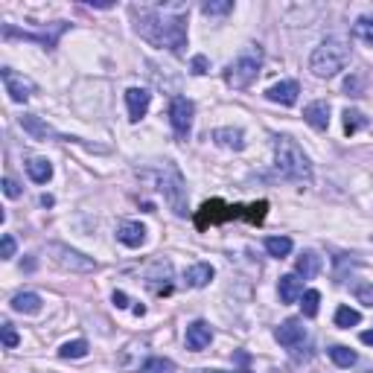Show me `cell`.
<instances>
[{"mask_svg":"<svg viewBox=\"0 0 373 373\" xmlns=\"http://www.w3.org/2000/svg\"><path fill=\"white\" fill-rule=\"evenodd\" d=\"M172 277H175L172 263H169V259H164V257L155 259V263L146 268V286H149L155 295H169V291H172Z\"/></svg>","mask_w":373,"mask_h":373,"instance_id":"cell-9","label":"cell"},{"mask_svg":"<svg viewBox=\"0 0 373 373\" xmlns=\"http://www.w3.org/2000/svg\"><path fill=\"white\" fill-rule=\"evenodd\" d=\"M125 105H128V120L140 123L146 117V111L152 105V93L146 88H128L125 91Z\"/></svg>","mask_w":373,"mask_h":373,"instance_id":"cell-12","label":"cell"},{"mask_svg":"<svg viewBox=\"0 0 373 373\" xmlns=\"http://www.w3.org/2000/svg\"><path fill=\"white\" fill-rule=\"evenodd\" d=\"M298 93H300V85L295 82V79H286V82H277V85H271L266 91V100L277 102V105H295Z\"/></svg>","mask_w":373,"mask_h":373,"instance_id":"cell-14","label":"cell"},{"mask_svg":"<svg viewBox=\"0 0 373 373\" xmlns=\"http://www.w3.org/2000/svg\"><path fill=\"white\" fill-rule=\"evenodd\" d=\"M26 175L32 178L36 184H47L53 178V164L47 158H29L26 160Z\"/></svg>","mask_w":373,"mask_h":373,"instance_id":"cell-22","label":"cell"},{"mask_svg":"<svg viewBox=\"0 0 373 373\" xmlns=\"http://www.w3.org/2000/svg\"><path fill=\"white\" fill-rule=\"evenodd\" d=\"M306 327H303V318H286L277 330H274V338L283 344V347H289V350H298V347H303L306 344Z\"/></svg>","mask_w":373,"mask_h":373,"instance_id":"cell-11","label":"cell"},{"mask_svg":"<svg viewBox=\"0 0 373 373\" xmlns=\"http://www.w3.org/2000/svg\"><path fill=\"white\" fill-rule=\"evenodd\" d=\"M50 254H53V263L64 271H76V274H88V271H96V259L79 254L68 245H59V242H53L50 245Z\"/></svg>","mask_w":373,"mask_h":373,"instance_id":"cell-7","label":"cell"},{"mask_svg":"<svg viewBox=\"0 0 373 373\" xmlns=\"http://www.w3.org/2000/svg\"><path fill=\"white\" fill-rule=\"evenodd\" d=\"M266 251H268V257L283 259V257L291 254V239L289 236H268L266 239Z\"/></svg>","mask_w":373,"mask_h":373,"instance_id":"cell-24","label":"cell"},{"mask_svg":"<svg viewBox=\"0 0 373 373\" xmlns=\"http://www.w3.org/2000/svg\"><path fill=\"white\" fill-rule=\"evenodd\" d=\"M59 356H61V359H85V356H88V342H85V338H76V342L61 344Z\"/></svg>","mask_w":373,"mask_h":373,"instance_id":"cell-26","label":"cell"},{"mask_svg":"<svg viewBox=\"0 0 373 373\" xmlns=\"http://www.w3.org/2000/svg\"><path fill=\"white\" fill-rule=\"evenodd\" d=\"M277 295L283 303H295L303 298V277L298 274H283L280 283H277Z\"/></svg>","mask_w":373,"mask_h":373,"instance_id":"cell-17","label":"cell"},{"mask_svg":"<svg viewBox=\"0 0 373 373\" xmlns=\"http://www.w3.org/2000/svg\"><path fill=\"white\" fill-rule=\"evenodd\" d=\"M0 333H3V347H6V350L18 347V342H21V338H18V333H15V327H12L9 321H3V327H0Z\"/></svg>","mask_w":373,"mask_h":373,"instance_id":"cell-34","label":"cell"},{"mask_svg":"<svg viewBox=\"0 0 373 373\" xmlns=\"http://www.w3.org/2000/svg\"><path fill=\"white\" fill-rule=\"evenodd\" d=\"M137 15V36H143L155 47H167L169 53L181 56L187 47V3H164L152 9H135Z\"/></svg>","mask_w":373,"mask_h":373,"instance_id":"cell-1","label":"cell"},{"mask_svg":"<svg viewBox=\"0 0 373 373\" xmlns=\"http://www.w3.org/2000/svg\"><path fill=\"white\" fill-rule=\"evenodd\" d=\"M0 79H3V88H6V93H9L12 102H26L29 96L36 93V82H32V79H26V76H21V73H15V70H9V68L0 70Z\"/></svg>","mask_w":373,"mask_h":373,"instance_id":"cell-10","label":"cell"},{"mask_svg":"<svg viewBox=\"0 0 373 373\" xmlns=\"http://www.w3.org/2000/svg\"><path fill=\"white\" fill-rule=\"evenodd\" d=\"M41 306H44V300L36 291H18V295L12 298V310L21 312V315H38Z\"/></svg>","mask_w":373,"mask_h":373,"instance_id":"cell-19","label":"cell"},{"mask_svg":"<svg viewBox=\"0 0 373 373\" xmlns=\"http://www.w3.org/2000/svg\"><path fill=\"white\" fill-rule=\"evenodd\" d=\"M114 306H120V310H125V306H128L125 291H114Z\"/></svg>","mask_w":373,"mask_h":373,"instance_id":"cell-39","label":"cell"},{"mask_svg":"<svg viewBox=\"0 0 373 373\" xmlns=\"http://www.w3.org/2000/svg\"><path fill=\"white\" fill-rule=\"evenodd\" d=\"M3 192H6V199H18V196H21L18 181H12V178H3Z\"/></svg>","mask_w":373,"mask_h":373,"instance_id":"cell-38","label":"cell"},{"mask_svg":"<svg viewBox=\"0 0 373 373\" xmlns=\"http://www.w3.org/2000/svg\"><path fill=\"white\" fill-rule=\"evenodd\" d=\"M196 373H224V370H196ZM239 373H248V370H239Z\"/></svg>","mask_w":373,"mask_h":373,"instance_id":"cell-41","label":"cell"},{"mask_svg":"<svg viewBox=\"0 0 373 373\" xmlns=\"http://www.w3.org/2000/svg\"><path fill=\"white\" fill-rule=\"evenodd\" d=\"M140 178L152 181V187L164 196V201L169 204V210L175 216H187V181L181 169L175 164H164V167H155V169H137Z\"/></svg>","mask_w":373,"mask_h":373,"instance_id":"cell-3","label":"cell"},{"mask_svg":"<svg viewBox=\"0 0 373 373\" xmlns=\"http://www.w3.org/2000/svg\"><path fill=\"white\" fill-rule=\"evenodd\" d=\"M274 167H277V172L291 184H300V187L312 184V160L286 135L274 137Z\"/></svg>","mask_w":373,"mask_h":373,"instance_id":"cell-2","label":"cell"},{"mask_svg":"<svg viewBox=\"0 0 373 373\" xmlns=\"http://www.w3.org/2000/svg\"><path fill=\"white\" fill-rule=\"evenodd\" d=\"M318 306H321V291L315 289H306L303 291V298H300V310L306 318H315L318 315Z\"/></svg>","mask_w":373,"mask_h":373,"instance_id":"cell-28","label":"cell"},{"mask_svg":"<svg viewBox=\"0 0 373 373\" xmlns=\"http://www.w3.org/2000/svg\"><path fill=\"white\" fill-rule=\"evenodd\" d=\"M303 120L310 123L312 128H318V132H323V128L330 125V102L327 100H315L303 108Z\"/></svg>","mask_w":373,"mask_h":373,"instance_id":"cell-15","label":"cell"},{"mask_svg":"<svg viewBox=\"0 0 373 373\" xmlns=\"http://www.w3.org/2000/svg\"><path fill=\"white\" fill-rule=\"evenodd\" d=\"M344 91H347L350 96H362V91H365V76H353V79H347V82H344Z\"/></svg>","mask_w":373,"mask_h":373,"instance_id":"cell-36","label":"cell"},{"mask_svg":"<svg viewBox=\"0 0 373 373\" xmlns=\"http://www.w3.org/2000/svg\"><path fill=\"white\" fill-rule=\"evenodd\" d=\"M367 125V117L362 114V111H356V108H347L344 111V132L347 135H356L359 128H365Z\"/></svg>","mask_w":373,"mask_h":373,"instance_id":"cell-30","label":"cell"},{"mask_svg":"<svg viewBox=\"0 0 373 373\" xmlns=\"http://www.w3.org/2000/svg\"><path fill=\"white\" fill-rule=\"evenodd\" d=\"M201 12L207 15V18H222V15L234 12V3L231 0H207V3H201Z\"/></svg>","mask_w":373,"mask_h":373,"instance_id":"cell-27","label":"cell"},{"mask_svg":"<svg viewBox=\"0 0 373 373\" xmlns=\"http://www.w3.org/2000/svg\"><path fill=\"white\" fill-rule=\"evenodd\" d=\"M213 140L222 146V149H234V152L245 149V135H242L239 128H216Z\"/></svg>","mask_w":373,"mask_h":373,"instance_id":"cell-21","label":"cell"},{"mask_svg":"<svg viewBox=\"0 0 373 373\" xmlns=\"http://www.w3.org/2000/svg\"><path fill=\"white\" fill-rule=\"evenodd\" d=\"M330 359L338 367H353L356 362H359V356H356L350 347H344V344H335V347H330Z\"/></svg>","mask_w":373,"mask_h":373,"instance_id":"cell-25","label":"cell"},{"mask_svg":"<svg viewBox=\"0 0 373 373\" xmlns=\"http://www.w3.org/2000/svg\"><path fill=\"white\" fill-rule=\"evenodd\" d=\"M117 239L123 242L125 248H140L146 242V228L140 222H123L117 228Z\"/></svg>","mask_w":373,"mask_h":373,"instance_id":"cell-18","label":"cell"},{"mask_svg":"<svg viewBox=\"0 0 373 373\" xmlns=\"http://www.w3.org/2000/svg\"><path fill=\"white\" fill-rule=\"evenodd\" d=\"M190 68H192V73H196V76H204L210 70V61H207V56H196Z\"/></svg>","mask_w":373,"mask_h":373,"instance_id":"cell-37","label":"cell"},{"mask_svg":"<svg viewBox=\"0 0 373 373\" xmlns=\"http://www.w3.org/2000/svg\"><path fill=\"white\" fill-rule=\"evenodd\" d=\"M192 117H196V105H192L187 96H175L169 102V123H172V132L178 140H187L192 132Z\"/></svg>","mask_w":373,"mask_h":373,"instance_id":"cell-8","label":"cell"},{"mask_svg":"<svg viewBox=\"0 0 373 373\" xmlns=\"http://www.w3.org/2000/svg\"><path fill=\"white\" fill-rule=\"evenodd\" d=\"M213 266L210 263H196V266H190L187 268V274H184V280H187V286L190 289H204L210 280H213Z\"/></svg>","mask_w":373,"mask_h":373,"instance_id":"cell-20","label":"cell"},{"mask_svg":"<svg viewBox=\"0 0 373 373\" xmlns=\"http://www.w3.org/2000/svg\"><path fill=\"white\" fill-rule=\"evenodd\" d=\"M347 61H350V47L347 41L342 38H327V41H321L312 56H310V70L318 76V79H333L338 76L344 68H347Z\"/></svg>","mask_w":373,"mask_h":373,"instance_id":"cell-5","label":"cell"},{"mask_svg":"<svg viewBox=\"0 0 373 373\" xmlns=\"http://www.w3.org/2000/svg\"><path fill=\"white\" fill-rule=\"evenodd\" d=\"M362 344H370V347H373V330L362 333Z\"/></svg>","mask_w":373,"mask_h":373,"instance_id":"cell-40","label":"cell"},{"mask_svg":"<svg viewBox=\"0 0 373 373\" xmlns=\"http://www.w3.org/2000/svg\"><path fill=\"white\" fill-rule=\"evenodd\" d=\"M266 210L268 201H257L251 207H242V204H224V201H204L201 210L196 213V228L204 231L207 224H219V222H228V219H245V222H263L266 219Z\"/></svg>","mask_w":373,"mask_h":373,"instance_id":"cell-4","label":"cell"},{"mask_svg":"<svg viewBox=\"0 0 373 373\" xmlns=\"http://www.w3.org/2000/svg\"><path fill=\"white\" fill-rule=\"evenodd\" d=\"M263 61H266V53L259 44H248L242 47V53L224 68V82H228L234 91H245L254 85V79L263 70Z\"/></svg>","mask_w":373,"mask_h":373,"instance_id":"cell-6","label":"cell"},{"mask_svg":"<svg viewBox=\"0 0 373 373\" xmlns=\"http://www.w3.org/2000/svg\"><path fill=\"white\" fill-rule=\"evenodd\" d=\"M210 342H213V327H210L207 321H192L187 327V347L190 350L201 353L210 347Z\"/></svg>","mask_w":373,"mask_h":373,"instance_id":"cell-13","label":"cell"},{"mask_svg":"<svg viewBox=\"0 0 373 373\" xmlns=\"http://www.w3.org/2000/svg\"><path fill=\"white\" fill-rule=\"evenodd\" d=\"M21 128H24V132L32 137V140H47V137H59V132H56V128L53 125H47L41 117H36V114H24L21 120Z\"/></svg>","mask_w":373,"mask_h":373,"instance_id":"cell-16","label":"cell"},{"mask_svg":"<svg viewBox=\"0 0 373 373\" xmlns=\"http://www.w3.org/2000/svg\"><path fill=\"white\" fill-rule=\"evenodd\" d=\"M353 38H359L362 44L373 47V18H359L353 26Z\"/></svg>","mask_w":373,"mask_h":373,"instance_id":"cell-31","label":"cell"},{"mask_svg":"<svg viewBox=\"0 0 373 373\" xmlns=\"http://www.w3.org/2000/svg\"><path fill=\"white\" fill-rule=\"evenodd\" d=\"M353 295H356V300H359V303H365V306H370V310H373V283L359 280L353 286Z\"/></svg>","mask_w":373,"mask_h":373,"instance_id":"cell-32","label":"cell"},{"mask_svg":"<svg viewBox=\"0 0 373 373\" xmlns=\"http://www.w3.org/2000/svg\"><path fill=\"white\" fill-rule=\"evenodd\" d=\"M15 248H18V245H15V236L12 234H3V239H0V257L12 259L15 257Z\"/></svg>","mask_w":373,"mask_h":373,"instance_id":"cell-35","label":"cell"},{"mask_svg":"<svg viewBox=\"0 0 373 373\" xmlns=\"http://www.w3.org/2000/svg\"><path fill=\"white\" fill-rule=\"evenodd\" d=\"M321 271V257L315 254V251H303L300 257H298V277H303V280H312L315 274Z\"/></svg>","mask_w":373,"mask_h":373,"instance_id":"cell-23","label":"cell"},{"mask_svg":"<svg viewBox=\"0 0 373 373\" xmlns=\"http://www.w3.org/2000/svg\"><path fill=\"white\" fill-rule=\"evenodd\" d=\"M359 321H362V315L356 312V310H350V306H338V312H335V327L350 330V327H356Z\"/></svg>","mask_w":373,"mask_h":373,"instance_id":"cell-29","label":"cell"},{"mask_svg":"<svg viewBox=\"0 0 373 373\" xmlns=\"http://www.w3.org/2000/svg\"><path fill=\"white\" fill-rule=\"evenodd\" d=\"M143 373H175V365L169 359H158L155 356V359H149L143 365Z\"/></svg>","mask_w":373,"mask_h":373,"instance_id":"cell-33","label":"cell"}]
</instances>
